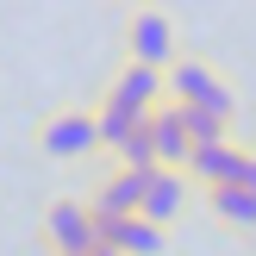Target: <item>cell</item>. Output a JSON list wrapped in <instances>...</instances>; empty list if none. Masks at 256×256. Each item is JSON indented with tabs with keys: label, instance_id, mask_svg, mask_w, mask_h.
<instances>
[{
	"label": "cell",
	"instance_id": "obj_1",
	"mask_svg": "<svg viewBox=\"0 0 256 256\" xmlns=\"http://www.w3.org/2000/svg\"><path fill=\"white\" fill-rule=\"evenodd\" d=\"M162 88H169L175 106H206V112L238 119V94H232V82H225L206 56H194V50H182V56L162 69Z\"/></svg>",
	"mask_w": 256,
	"mask_h": 256
},
{
	"label": "cell",
	"instance_id": "obj_2",
	"mask_svg": "<svg viewBox=\"0 0 256 256\" xmlns=\"http://www.w3.org/2000/svg\"><path fill=\"white\" fill-rule=\"evenodd\" d=\"M182 56V25L169 6L144 0V6L125 12V62H144V69H169Z\"/></svg>",
	"mask_w": 256,
	"mask_h": 256
},
{
	"label": "cell",
	"instance_id": "obj_3",
	"mask_svg": "<svg viewBox=\"0 0 256 256\" xmlns=\"http://www.w3.org/2000/svg\"><path fill=\"white\" fill-rule=\"evenodd\" d=\"M32 144L44 150L50 162H82V156H94V150H100V138H94V106H88V100H69V106L44 112L38 132H32Z\"/></svg>",
	"mask_w": 256,
	"mask_h": 256
},
{
	"label": "cell",
	"instance_id": "obj_4",
	"mask_svg": "<svg viewBox=\"0 0 256 256\" xmlns=\"http://www.w3.org/2000/svg\"><path fill=\"white\" fill-rule=\"evenodd\" d=\"M38 238H44L50 256H88L94 250V212H88L82 194H56L38 219Z\"/></svg>",
	"mask_w": 256,
	"mask_h": 256
},
{
	"label": "cell",
	"instance_id": "obj_5",
	"mask_svg": "<svg viewBox=\"0 0 256 256\" xmlns=\"http://www.w3.org/2000/svg\"><path fill=\"white\" fill-rule=\"evenodd\" d=\"M194 206V182L182 169H150L144 175V200H138V219H150L156 232H169L182 212Z\"/></svg>",
	"mask_w": 256,
	"mask_h": 256
},
{
	"label": "cell",
	"instance_id": "obj_6",
	"mask_svg": "<svg viewBox=\"0 0 256 256\" xmlns=\"http://www.w3.org/2000/svg\"><path fill=\"white\" fill-rule=\"evenodd\" d=\"M138 200H144V175L106 162L100 182H94V194H88V212H94V219H138Z\"/></svg>",
	"mask_w": 256,
	"mask_h": 256
},
{
	"label": "cell",
	"instance_id": "obj_7",
	"mask_svg": "<svg viewBox=\"0 0 256 256\" xmlns=\"http://www.w3.org/2000/svg\"><path fill=\"white\" fill-rule=\"evenodd\" d=\"M244 138H232V144H200L194 156H188V182H194V194H206V188H238V169H244Z\"/></svg>",
	"mask_w": 256,
	"mask_h": 256
},
{
	"label": "cell",
	"instance_id": "obj_8",
	"mask_svg": "<svg viewBox=\"0 0 256 256\" xmlns=\"http://www.w3.org/2000/svg\"><path fill=\"white\" fill-rule=\"evenodd\" d=\"M144 132H150V150H156V169H188L194 144H188V125H182V112H175L169 100H162V106H150Z\"/></svg>",
	"mask_w": 256,
	"mask_h": 256
},
{
	"label": "cell",
	"instance_id": "obj_9",
	"mask_svg": "<svg viewBox=\"0 0 256 256\" xmlns=\"http://www.w3.org/2000/svg\"><path fill=\"white\" fill-rule=\"evenodd\" d=\"M106 94L125 100V106H138V112H150V106H162V100H169V88H162V69L119 62V69H112V82H106Z\"/></svg>",
	"mask_w": 256,
	"mask_h": 256
},
{
	"label": "cell",
	"instance_id": "obj_10",
	"mask_svg": "<svg viewBox=\"0 0 256 256\" xmlns=\"http://www.w3.org/2000/svg\"><path fill=\"white\" fill-rule=\"evenodd\" d=\"M144 119H150V112H138V106H125V100L100 94V100H94V138H100V150L112 156L132 132H144Z\"/></svg>",
	"mask_w": 256,
	"mask_h": 256
},
{
	"label": "cell",
	"instance_id": "obj_11",
	"mask_svg": "<svg viewBox=\"0 0 256 256\" xmlns=\"http://www.w3.org/2000/svg\"><path fill=\"white\" fill-rule=\"evenodd\" d=\"M200 206H206L225 232L256 238V194H244V188H206V194H200Z\"/></svg>",
	"mask_w": 256,
	"mask_h": 256
},
{
	"label": "cell",
	"instance_id": "obj_12",
	"mask_svg": "<svg viewBox=\"0 0 256 256\" xmlns=\"http://www.w3.org/2000/svg\"><path fill=\"white\" fill-rule=\"evenodd\" d=\"M238 188H244V194H256V144L244 150V169H238Z\"/></svg>",
	"mask_w": 256,
	"mask_h": 256
},
{
	"label": "cell",
	"instance_id": "obj_13",
	"mask_svg": "<svg viewBox=\"0 0 256 256\" xmlns=\"http://www.w3.org/2000/svg\"><path fill=\"white\" fill-rule=\"evenodd\" d=\"M88 256H119V250H100V244H94V250H88Z\"/></svg>",
	"mask_w": 256,
	"mask_h": 256
},
{
	"label": "cell",
	"instance_id": "obj_14",
	"mask_svg": "<svg viewBox=\"0 0 256 256\" xmlns=\"http://www.w3.org/2000/svg\"><path fill=\"white\" fill-rule=\"evenodd\" d=\"M138 6H144V0H138Z\"/></svg>",
	"mask_w": 256,
	"mask_h": 256
}]
</instances>
